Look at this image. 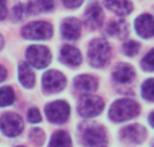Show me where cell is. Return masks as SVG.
Returning <instances> with one entry per match:
<instances>
[{
  "label": "cell",
  "mask_w": 154,
  "mask_h": 147,
  "mask_svg": "<svg viewBox=\"0 0 154 147\" xmlns=\"http://www.w3.org/2000/svg\"><path fill=\"white\" fill-rule=\"evenodd\" d=\"M139 113V105L130 99L116 100L109 108L108 116L112 122H126L135 118Z\"/></svg>",
  "instance_id": "cell-1"
},
{
  "label": "cell",
  "mask_w": 154,
  "mask_h": 147,
  "mask_svg": "<svg viewBox=\"0 0 154 147\" xmlns=\"http://www.w3.org/2000/svg\"><path fill=\"white\" fill-rule=\"evenodd\" d=\"M81 140L89 147H106L107 134L100 124H84L81 127Z\"/></svg>",
  "instance_id": "cell-2"
},
{
  "label": "cell",
  "mask_w": 154,
  "mask_h": 147,
  "mask_svg": "<svg viewBox=\"0 0 154 147\" xmlns=\"http://www.w3.org/2000/svg\"><path fill=\"white\" fill-rule=\"evenodd\" d=\"M111 49L104 39H93L88 47V58L93 68H103L108 62Z\"/></svg>",
  "instance_id": "cell-3"
},
{
  "label": "cell",
  "mask_w": 154,
  "mask_h": 147,
  "mask_svg": "<svg viewBox=\"0 0 154 147\" xmlns=\"http://www.w3.org/2000/svg\"><path fill=\"white\" fill-rule=\"evenodd\" d=\"M27 61L31 66L37 68V69H43L46 68L51 61V54L48 47L41 45L30 46L26 51Z\"/></svg>",
  "instance_id": "cell-4"
},
{
  "label": "cell",
  "mask_w": 154,
  "mask_h": 147,
  "mask_svg": "<svg viewBox=\"0 0 154 147\" xmlns=\"http://www.w3.org/2000/svg\"><path fill=\"white\" fill-rule=\"evenodd\" d=\"M104 101L96 96H84L79 103V113L82 118H95L103 111Z\"/></svg>",
  "instance_id": "cell-5"
},
{
  "label": "cell",
  "mask_w": 154,
  "mask_h": 147,
  "mask_svg": "<svg viewBox=\"0 0 154 147\" xmlns=\"http://www.w3.org/2000/svg\"><path fill=\"white\" fill-rule=\"evenodd\" d=\"M22 34L27 39H49L53 34V28L46 22H32L22 28Z\"/></svg>",
  "instance_id": "cell-6"
},
{
  "label": "cell",
  "mask_w": 154,
  "mask_h": 147,
  "mask_svg": "<svg viewBox=\"0 0 154 147\" xmlns=\"http://www.w3.org/2000/svg\"><path fill=\"white\" fill-rule=\"evenodd\" d=\"M45 112L49 122H51V123H64L69 118L70 108L65 101L58 100V101H53L46 105Z\"/></svg>",
  "instance_id": "cell-7"
},
{
  "label": "cell",
  "mask_w": 154,
  "mask_h": 147,
  "mask_svg": "<svg viewBox=\"0 0 154 147\" xmlns=\"http://www.w3.org/2000/svg\"><path fill=\"white\" fill-rule=\"evenodd\" d=\"M0 128L7 136H18L23 131V120L16 113H4L0 119Z\"/></svg>",
  "instance_id": "cell-8"
},
{
  "label": "cell",
  "mask_w": 154,
  "mask_h": 147,
  "mask_svg": "<svg viewBox=\"0 0 154 147\" xmlns=\"http://www.w3.org/2000/svg\"><path fill=\"white\" fill-rule=\"evenodd\" d=\"M42 85L46 92H60L66 85V78L62 73L57 70H49L42 78Z\"/></svg>",
  "instance_id": "cell-9"
},
{
  "label": "cell",
  "mask_w": 154,
  "mask_h": 147,
  "mask_svg": "<svg viewBox=\"0 0 154 147\" xmlns=\"http://www.w3.org/2000/svg\"><path fill=\"white\" fill-rule=\"evenodd\" d=\"M120 138L126 143H142L146 138V130L139 124H131L120 131Z\"/></svg>",
  "instance_id": "cell-10"
},
{
  "label": "cell",
  "mask_w": 154,
  "mask_h": 147,
  "mask_svg": "<svg viewBox=\"0 0 154 147\" xmlns=\"http://www.w3.org/2000/svg\"><path fill=\"white\" fill-rule=\"evenodd\" d=\"M135 30L143 38L153 37L154 35V18L152 15H147V14L138 16L135 20Z\"/></svg>",
  "instance_id": "cell-11"
},
{
  "label": "cell",
  "mask_w": 154,
  "mask_h": 147,
  "mask_svg": "<svg viewBox=\"0 0 154 147\" xmlns=\"http://www.w3.org/2000/svg\"><path fill=\"white\" fill-rule=\"evenodd\" d=\"M62 37L69 40H75L81 34V24L76 18H68L64 20L61 26Z\"/></svg>",
  "instance_id": "cell-12"
},
{
  "label": "cell",
  "mask_w": 154,
  "mask_h": 147,
  "mask_svg": "<svg viewBox=\"0 0 154 147\" xmlns=\"http://www.w3.org/2000/svg\"><path fill=\"white\" fill-rule=\"evenodd\" d=\"M103 23V11L99 7L97 4H92L89 5V8L85 12V24L89 28L95 30L99 28Z\"/></svg>",
  "instance_id": "cell-13"
},
{
  "label": "cell",
  "mask_w": 154,
  "mask_h": 147,
  "mask_svg": "<svg viewBox=\"0 0 154 147\" xmlns=\"http://www.w3.org/2000/svg\"><path fill=\"white\" fill-rule=\"evenodd\" d=\"M61 61L68 66H79L81 64V53L73 46H64L61 50Z\"/></svg>",
  "instance_id": "cell-14"
},
{
  "label": "cell",
  "mask_w": 154,
  "mask_h": 147,
  "mask_svg": "<svg viewBox=\"0 0 154 147\" xmlns=\"http://www.w3.org/2000/svg\"><path fill=\"white\" fill-rule=\"evenodd\" d=\"M112 77H114V80L116 81V82L127 84L135 78V72H134V69L130 65L120 64L115 68L114 73H112Z\"/></svg>",
  "instance_id": "cell-15"
},
{
  "label": "cell",
  "mask_w": 154,
  "mask_h": 147,
  "mask_svg": "<svg viewBox=\"0 0 154 147\" xmlns=\"http://www.w3.org/2000/svg\"><path fill=\"white\" fill-rule=\"evenodd\" d=\"M104 4L108 10L119 16L128 15L133 10V4L130 0H104Z\"/></svg>",
  "instance_id": "cell-16"
},
{
  "label": "cell",
  "mask_w": 154,
  "mask_h": 147,
  "mask_svg": "<svg viewBox=\"0 0 154 147\" xmlns=\"http://www.w3.org/2000/svg\"><path fill=\"white\" fill-rule=\"evenodd\" d=\"M75 86L81 92H93L97 88V80L92 76L82 74L75 80Z\"/></svg>",
  "instance_id": "cell-17"
},
{
  "label": "cell",
  "mask_w": 154,
  "mask_h": 147,
  "mask_svg": "<svg viewBox=\"0 0 154 147\" xmlns=\"http://www.w3.org/2000/svg\"><path fill=\"white\" fill-rule=\"evenodd\" d=\"M19 80H20V84L24 86V88L30 89L34 86L35 84V76L34 72L30 69V66L24 62H22L19 65Z\"/></svg>",
  "instance_id": "cell-18"
},
{
  "label": "cell",
  "mask_w": 154,
  "mask_h": 147,
  "mask_svg": "<svg viewBox=\"0 0 154 147\" xmlns=\"http://www.w3.org/2000/svg\"><path fill=\"white\" fill-rule=\"evenodd\" d=\"M54 8V0H30L27 11L29 14L48 12Z\"/></svg>",
  "instance_id": "cell-19"
},
{
  "label": "cell",
  "mask_w": 154,
  "mask_h": 147,
  "mask_svg": "<svg viewBox=\"0 0 154 147\" xmlns=\"http://www.w3.org/2000/svg\"><path fill=\"white\" fill-rule=\"evenodd\" d=\"M107 32L109 35H115V37H122L125 38L128 34V27L127 23L123 20H116V22H111L107 26Z\"/></svg>",
  "instance_id": "cell-20"
},
{
  "label": "cell",
  "mask_w": 154,
  "mask_h": 147,
  "mask_svg": "<svg viewBox=\"0 0 154 147\" xmlns=\"http://www.w3.org/2000/svg\"><path fill=\"white\" fill-rule=\"evenodd\" d=\"M49 147H72V140H70L69 134H66L65 131H57L51 136Z\"/></svg>",
  "instance_id": "cell-21"
},
{
  "label": "cell",
  "mask_w": 154,
  "mask_h": 147,
  "mask_svg": "<svg viewBox=\"0 0 154 147\" xmlns=\"http://www.w3.org/2000/svg\"><path fill=\"white\" fill-rule=\"evenodd\" d=\"M15 101V93L10 86L0 88V107H7Z\"/></svg>",
  "instance_id": "cell-22"
},
{
  "label": "cell",
  "mask_w": 154,
  "mask_h": 147,
  "mask_svg": "<svg viewBox=\"0 0 154 147\" xmlns=\"http://www.w3.org/2000/svg\"><path fill=\"white\" fill-rule=\"evenodd\" d=\"M142 96L143 99L154 101V78H149L142 85Z\"/></svg>",
  "instance_id": "cell-23"
},
{
  "label": "cell",
  "mask_w": 154,
  "mask_h": 147,
  "mask_svg": "<svg viewBox=\"0 0 154 147\" xmlns=\"http://www.w3.org/2000/svg\"><path fill=\"white\" fill-rule=\"evenodd\" d=\"M123 50H125V53L127 54L128 57H134V56H137L139 51V43L135 42V40H128V42L125 43Z\"/></svg>",
  "instance_id": "cell-24"
},
{
  "label": "cell",
  "mask_w": 154,
  "mask_h": 147,
  "mask_svg": "<svg viewBox=\"0 0 154 147\" xmlns=\"http://www.w3.org/2000/svg\"><path fill=\"white\" fill-rule=\"evenodd\" d=\"M142 68L145 70H147V72H153L154 70V49L150 50L146 54V57L142 59Z\"/></svg>",
  "instance_id": "cell-25"
},
{
  "label": "cell",
  "mask_w": 154,
  "mask_h": 147,
  "mask_svg": "<svg viewBox=\"0 0 154 147\" xmlns=\"http://www.w3.org/2000/svg\"><path fill=\"white\" fill-rule=\"evenodd\" d=\"M45 132L42 130H32L30 132V139L32 140V143H35L37 146H42V143L45 142Z\"/></svg>",
  "instance_id": "cell-26"
},
{
  "label": "cell",
  "mask_w": 154,
  "mask_h": 147,
  "mask_svg": "<svg viewBox=\"0 0 154 147\" xmlns=\"http://www.w3.org/2000/svg\"><path fill=\"white\" fill-rule=\"evenodd\" d=\"M27 119H29L30 123H39L42 120V116H41L39 111L37 108H31L29 111V113H27Z\"/></svg>",
  "instance_id": "cell-27"
},
{
  "label": "cell",
  "mask_w": 154,
  "mask_h": 147,
  "mask_svg": "<svg viewBox=\"0 0 154 147\" xmlns=\"http://www.w3.org/2000/svg\"><path fill=\"white\" fill-rule=\"evenodd\" d=\"M23 11H24V7L22 4H19V5H16L15 8H14V11H12V16H14V19L15 20H20L22 18H23Z\"/></svg>",
  "instance_id": "cell-28"
},
{
  "label": "cell",
  "mask_w": 154,
  "mask_h": 147,
  "mask_svg": "<svg viewBox=\"0 0 154 147\" xmlns=\"http://www.w3.org/2000/svg\"><path fill=\"white\" fill-rule=\"evenodd\" d=\"M64 2V4L66 5L68 8H76L79 7V5H81L82 0H62Z\"/></svg>",
  "instance_id": "cell-29"
},
{
  "label": "cell",
  "mask_w": 154,
  "mask_h": 147,
  "mask_svg": "<svg viewBox=\"0 0 154 147\" xmlns=\"http://www.w3.org/2000/svg\"><path fill=\"white\" fill-rule=\"evenodd\" d=\"M7 14V5H5V0H0V20L5 18Z\"/></svg>",
  "instance_id": "cell-30"
},
{
  "label": "cell",
  "mask_w": 154,
  "mask_h": 147,
  "mask_svg": "<svg viewBox=\"0 0 154 147\" xmlns=\"http://www.w3.org/2000/svg\"><path fill=\"white\" fill-rule=\"evenodd\" d=\"M5 77H7V70H5L3 66H0V82H2V81H4Z\"/></svg>",
  "instance_id": "cell-31"
},
{
  "label": "cell",
  "mask_w": 154,
  "mask_h": 147,
  "mask_svg": "<svg viewBox=\"0 0 154 147\" xmlns=\"http://www.w3.org/2000/svg\"><path fill=\"white\" fill-rule=\"evenodd\" d=\"M149 122H150V124L154 127V111L149 115Z\"/></svg>",
  "instance_id": "cell-32"
},
{
  "label": "cell",
  "mask_w": 154,
  "mask_h": 147,
  "mask_svg": "<svg viewBox=\"0 0 154 147\" xmlns=\"http://www.w3.org/2000/svg\"><path fill=\"white\" fill-rule=\"evenodd\" d=\"M3 43H4V40H3V37L0 35V49L3 47Z\"/></svg>",
  "instance_id": "cell-33"
},
{
  "label": "cell",
  "mask_w": 154,
  "mask_h": 147,
  "mask_svg": "<svg viewBox=\"0 0 154 147\" xmlns=\"http://www.w3.org/2000/svg\"><path fill=\"white\" fill-rule=\"evenodd\" d=\"M19 147H23V146H19Z\"/></svg>",
  "instance_id": "cell-34"
},
{
  "label": "cell",
  "mask_w": 154,
  "mask_h": 147,
  "mask_svg": "<svg viewBox=\"0 0 154 147\" xmlns=\"http://www.w3.org/2000/svg\"><path fill=\"white\" fill-rule=\"evenodd\" d=\"M153 147H154V146H153Z\"/></svg>",
  "instance_id": "cell-35"
}]
</instances>
